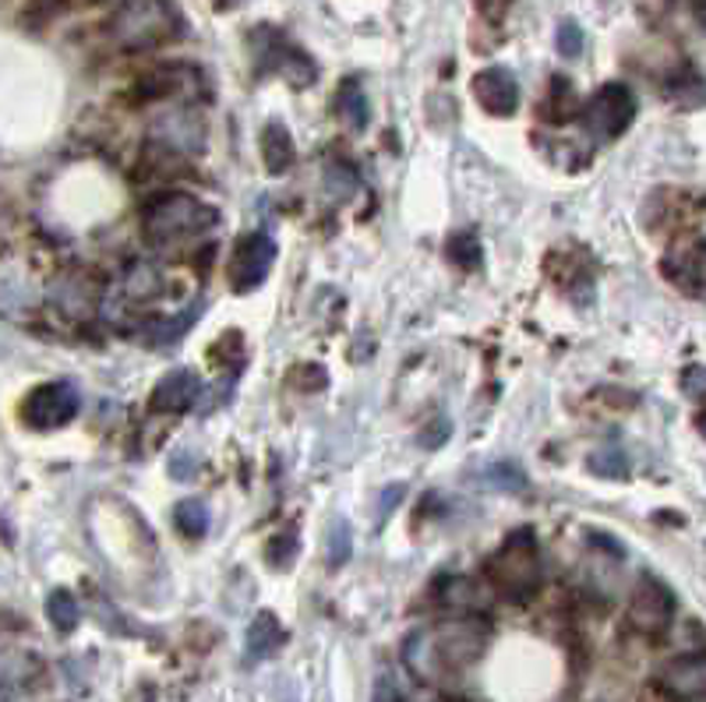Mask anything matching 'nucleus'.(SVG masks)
Listing matches in <instances>:
<instances>
[{
  "instance_id": "obj_10",
  "label": "nucleus",
  "mask_w": 706,
  "mask_h": 702,
  "mask_svg": "<svg viewBox=\"0 0 706 702\" xmlns=\"http://www.w3.org/2000/svg\"><path fill=\"white\" fill-rule=\"evenodd\" d=\"M198 392H201L198 375L180 367V371H170L156 381L153 395H148V410L153 413H184L198 403Z\"/></svg>"
},
{
  "instance_id": "obj_28",
  "label": "nucleus",
  "mask_w": 706,
  "mask_h": 702,
  "mask_svg": "<svg viewBox=\"0 0 706 702\" xmlns=\"http://www.w3.org/2000/svg\"><path fill=\"white\" fill-rule=\"evenodd\" d=\"M554 46H559L562 57H580L583 54V29L576 22H562L559 25V36H554Z\"/></svg>"
},
{
  "instance_id": "obj_22",
  "label": "nucleus",
  "mask_w": 706,
  "mask_h": 702,
  "mask_svg": "<svg viewBox=\"0 0 706 702\" xmlns=\"http://www.w3.org/2000/svg\"><path fill=\"white\" fill-rule=\"evenodd\" d=\"M357 188H361V180H357V174H353V166H346V163L326 166V194L332 198V202H350Z\"/></svg>"
},
{
  "instance_id": "obj_29",
  "label": "nucleus",
  "mask_w": 706,
  "mask_h": 702,
  "mask_svg": "<svg viewBox=\"0 0 706 702\" xmlns=\"http://www.w3.org/2000/svg\"><path fill=\"white\" fill-rule=\"evenodd\" d=\"M682 392L688 399H706V367L696 364V367H685L682 375Z\"/></svg>"
},
{
  "instance_id": "obj_21",
  "label": "nucleus",
  "mask_w": 706,
  "mask_h": 702,
  "mask_svg": "<svg viewBox=\"0 0 706 702\" xmlns=\"http://www.w3.org/2000/svg\"><path fill=\"white\" fill-rule=\"evenodd\" d=\"M353 555V533H350V523L346 520H332L329 530H326V561L332 568L346 565Z\"/></svg>"
},
{
  "instance_id": "obj_36",
  "label": "nucleus",
  "mask_w": 706,
  "mask_h": 702,
  "mask_svg": "<svg viewBox=\"0 0 706 702\" xmlns=\"http://www.w3.org/2000/svg\"><path fill=\"white\" fill-rule=\"evenodd\" d=\"M693 702H706V695H703V699H693Z\"/></svg>"
},
{
  "instance_id": "obj_16",
  "label": "nucleus",
  "mask_w": 706,
  "mask_h": 702,
  "mask_svg": "<svg viewBox=\"0 0 706 702\" xmlns=\"http://www.w3.org/2000/svg\"><path fill=\"white\" fill-rule=\"evenodd\" d=\"M576 103H580V96H576L573 81H569L565 75H554L551 86H548V99H544V116H548V121H554V124L569 121V116L576 113Z\"/></svg>"
},
{
  "instance_id": "obj_7",
  "label": "nucleus",
  "mask_w": 706,
  "mask_h": 702,
  "mask_svg": "<svg viewBox=\"0 0 706 702\" xmlns=\"http://www.w3.org/2000/svg\"><path fill=\"white\" fill-rule=\"evenodd\" d=\"M276 261V241L268 233H247L230 250V290L233 293H251L258 290L268 269Z\"/></svg>"
},
{
  "instance_id": "obj_23",
  "label": "nucleus",
  "mask_w": 706,
  "mask_h": 702,
  "mask_svg": "<svg viewBox=\"0 0 706 702\" xmlns=\"http://www.w3.org/2000/svg\"><path fill=\"white\" fill-rule=\"evenodd\" d=\"M591 470L597 477H608V480H626L629 477V459L621 453L618 445H604L591 456Z\"/></svg>"
},
{
  "instance_id": "obj_31",
  "label": "nucleus",
  "mask_w": 706,
  "mask_h": 702,
  "mask_svg": "<svg viewBox=\"0 0 706 702\" xmlns=\"http://www.w3.org/2000/svg\"><path fill=\"white\" fill-rule=\"evenodd\" d=\"M445 438H449V421H445V416H439V421H434V427L420 431V448H442Z\"/></svg>"
},
{
  "instance_id": "obj_26",
  "label": "nucleus",
  "mask_w": 706,
  "mask_h": 702,
  "mask_svg": "<svg viewBox=\"0 0 706 702\" xmlns=\"http://www.w3.org/2000/svg\"><path fill=\"white\" fill-rule=\"evenodd\" d=\"M294 558H297V533L283 530V533H276V537L265 544V561L273 565V568H290Z\"/></svg>"
},
{
  "instance_id": "obj_15",
  "label": "nucleus",
  "mask_w": 706,
  "mask_h": 702,
  "mask_svg": "<svg viewBox=\"0 0 706 702\" xmlns=\"http://www.w3.org/2000/svg\"><path fill=\"white\" fill-rule=\"evenodd\" d=\"M262 159H265V170L276 174V177L287 174L297 159V145L290 138V131L276 121L262 127Z\"/></svg>"
},
{
  "instance_id": "obj_3",
  "label": "nucleus",
  "mask_w": 706,
  "mask_h": 702,
  "mask_svg": "<svg viewBox=\"0 0 706 702\" xmlns=\"http://www.w3.org/2000/svg\"><path fill=\"white\" fill-rule=\"evenodd\" d=\"M180 32V11L170 0H128L110 19V36L124 49H148Z\"/></svg>"
},
{
  "instance_id": "obj_12",
  "label": "nucleus",
  "mask_w": 706,
  "mask_h": 702,
  "mask_svg": "<svg viewBox=\"0 0 706 702\" xmlns=\"http://www.w3.org/2000/svg\"><path fill=\"white\" fill-rule=\"evenodd\" d=\"M664 269L682 290L706 297V241L685 244L682 250H675V255L664 261Z\"/></svg>"
},
{
  "instance_id": "obj_19",
  "label": "nucleus",
  "mask_w": 706,
  "mask_h": 702,
  "mask_svg": "<svg viewBox=\"0 0 706 702\" xmlns=\"http://www.w3.org/2000/svg\"><path fill=\"white\" fill-rule=\"evenodd\" d=\"M124 290L128 297L134 300H148V297H156L163 290V272L156 269V265H145V261H134L128 276H124Z\"/></svg>"
},
{
  "instance_id": "obj_4",
  "label": "nucleus",
  "mask_w": 706,
  "mask_h": 702,
  "mask_svg": "<svg viewBox=\"0 0 706 702\" xmlns=\"http://www.w3.org/2000/svg\"><path fill=\"white\" fill-rule=\"evenodd\" d=\"M209 226H216V212L184 191L159 194L145 209V237L153 244H174L184 237H195V233Z\"/></svg>"
},
{
  "instance_id": "obj_14",
  "label": "nucleus",
  "mask_w": 706,
  "mask_h": 702,
  "mask_svg": "<svg viewBox=\"0 0 706 702\" xmlns=\"http://www.w3.org/2000/svg\"><path fill=\"white\" fill-rule=\"evenodd\" d=\"M283 643H287V632H283L279 617L273 611H262L247 628V660H268L279 654Z\"/></svg>"
},
{
  "instance_id": "obj_5",
  "label": "nucleus",
  "mask_w": 706,
  "mask_h": 702,
  "mask_svg": "<svg viewBox=\"0 0 706 702\" xmlns=\"http://www.w3.org/2000/svg\"><path fill=\"white\" fill-rule=\"evenodd\" d=\"M81 406V395L71 381H43L36 386L22 403V421L36 431H54L75 421V413Z\"/></svg>"
},
{
  "instance_id": "obj_27",
  "label": "nucleus",
  "mask_w": 706,
  "mask_h": 702,
  "mask_svg": "<svg viewBox=\"0 0 706 702\" xmlns=\"http://www.w3.org/2000/svg\"><path fill=\"white\" fill-rule=\"evenodd\" d=\"M449 258L460 265V269H481V244L474 237H452L449 241Z\"/></svg>"
},
{
  "instance_id": "obj_20",
  "label": "nucleus",
  "mask_w": 706,
  "mask_h": 702,
  "mask_svg": "<svg viewBox=\"0 0 706 702\" xmlns=\"http://www.w3.org/2000/svg\"><path fill=\"white\" fill-rule=\"evenodd\" d=\"M340 113H343V121L353 131H364L367 127V116H372V110H367V96L361 89V81H343V89H340Z\"/></svg>"
},
{
  "instance_id": "obj_13",
  "label": "nucleus",
  "mask_w": 706,
  "mask_h": 702,
  "mask_svg": "<svg viewBox=\"0 0 706 702\" xmlns=\"http://www.w3.org/2000/svg\"><path fill=\"white\" fill-rule=\"evenodd\" d=\"M156 135L170 145V148H180V153H198L201 145H206V135H201V121L191 113V110H170L166 116L156 121Z\"/></svg>"
},
{
  "instance_id": "obj_11",
  "label": "nucleus",
  "mask_w": 706,
  "mask_h": 702,
  "mask_svg": "<svg viewBox=\"0 0 706 702\" xmlns=\"http://www.w3.org/2000/svg\"><path fill=\"white\" fill-rule=\"evenodd\" d=\"M661 689L675 699H703L706 695V657H679L661 671Z\"/></svg>"
},
{
  "instance_id": "obj_17",
  "label": "nucleus",
  "mask_w": 706,
  "mask_h": 702,
  "mask_svg": "<svg viewBox=\"0 0 706 702\" xmlns=\"http://www.w3.org/2000/svg\"><path fill=\"white\" fill-rule=\"evenodd\" d=\"M209 505L201 498H184V501H177V509H174V523H177V530L184 533V537H191V541H198V537H206L209 533Z\"/></svg>"
},
{
  "instance_id": "obj_9",
  "label": "nucleus",
  "mask_w": 706,
  "mask_h": 702,
  "mask_svg": "<svg viewBox=\"0 0 706 702\" xmlns=\"http://www.w3.org/2000/svg\"><path fill=\"white\" fill-rule=\"evenodd\" d=\"M474 96L492 116H512L519 110V81L509 68H484L474 78Z\"/></svg>"
},
{
  "instance_id": "obj_32",
  "label": "nucleus",
  "mask_w": 706,
  "mask_h": 702,
  "mask_svg": "<svg viewBox=\"0 0 706 702\" xmlns=\"http://www.w3.org/2000/svg\"><path fill=\"white\" fill-rule=\"evenodd\" d=\"M402 494H407V488H402V483H389V488L382 491V498H378V520H389V512L399 505Z\"/></svg>"
},
{
  "instance_id": "obj_34",
  "label": "nucleus",
  "mask_w": 706,
  "mask_h": 702,
  "mask_svg": "<svg viewBox=\"0 0 706 702\" xmlns=\"http://www.w3.org/2000/svg\"><path fill=\"white\" fill-rule=\"evenodd\" d=\"M402 702H439V699H431V695H410V699H402Z\"/></svg>"
},
{
  "instance_id": "obj_8",
  "label": "nucleus",
  "mask_w": 706,
  "mask_h": 702,
  "mask_svg": "<svg viewBox=\"0 0 706 702\" xmlns=\"http://www.w3.org/2000/svg\"><path fill=\"white\" fill-rule=\"evenodd\" d=\"M671 617H675V597L661 579L643 576L629 597V625L643 635H661L668 632Z\"/></svg>"
},
{
  "instance_id": "obj_6",
  "label": "nucleus",
  "mask_w": 706,
  "mask_h": 702,
  "mask_svg": "<svg viewBox=\"0 0 706 702\" xmlns=\"http://www.w3.org/2000/svg\"><path fill=\"white\" fill-rule=\"evenodd\" d=\"M632 116H636V96L621 86V81H608L604 89H597L583 110L586 131L600 142L618 138L621 131L632 124Z\"/></svg>"
},
{
  "instance_id": "obj_18",
  "label": "nucleus",
  "mask_w": 706,
  "mask_h": 702,
  "mask_svg": "<svg viewBox=\"0 0 706 702\" xmlns=\"http://www.w3.org/2000/svg\"><path fill=\"white\" fill-rule=\"evenodd\" d=\"M46 617H49V625H54L57 632H75L78 622H81V608H78V600L71 590H54L46 597Z\"/></svg>"
},
{
  "instance_id": "obj_30",
  "label": "nucleus",
  "mask_w": 706,
  "mask_h": 702,
  "mask_svg": "<svg viewBox=\"0 0 706 702\" xmlns=\"http://www.w3.org/2000/svg\"><path fill=\"white\" fill-rule=\"evenodd\" d=\"M195 466H198V456L191 453V448H180V453H174V459H170V473L177 480H191L195 477Z\"/></svg>"
},
{
  "instance_id": "obj_35",
  "label": "nucleus",
  "mask_w": 706,
  "mask_h": 702,
  "mask_svg": "<svg viewBox=\"0 0 706 702\" xmlns=\"http://www.w3.org/2000/svg\"><path fill=\"white\" fill-rule=\"evenodd\" d=\"M696 427H699V434H703V438H706V410L699 413V421H696Z\"/></svg>"
},
{
  "instance_id": "obj_33",
  "label": "nucleus",
  "mask_w": 706,
  "mask_h": 702,
  "mask_svg": "<svg viewBox=\"0 0 706 702\" xmlns=\"http://www.w3.org/2000/svg\"><path fill=\"white\" fill-rule=\"evenodd\" d=\"M477 4H481L484 14H501V11L512 4V0H477Z\"/></svg>"
},
{
  "instance_id": "obj_24",
  "label": "nucleus",
  "mask_w": 706,
  "mask_h": 702,
  "mask_svg": "<svg viewBox=\"0 0 706 702\" xmlns=\"http://www.w3.org/2000/svg\"><path fill=\"white\" fill-rule=\"evenodd\" d=\"M484 483H487V488H495V491L516 494V491H527V473L519 470L516 463H498V466H492V470L484 473Z\"/></svg>"
},
{
  "instance_id": "obj_25",
  "label": "nucleus",
  "mask_w": 706,
  "mask_h": 702,
  "mask_svg": "<svg viewBox=\"0 0 706 702\" xmlns=\"http://www.w3.org/2000/svg\"><path fill=\"white\" fill-rule=\"evenodd\" d=\"M442 600L449 608H460V611H477L481 608V593L470 579H449L445 590H442Z\"/></svg>"
},
{
  "instance_id": "obj_1",
  "label": "nucleus",
  "mask_w": 706,
  "mask_h": 702,
  "mask_svg": "<svg viewBox=\"0 0 706 702\" xmlns=\"http://www.w3.org/2000/svg\"><path fill=\"white\" fill-rule=\"evenodd\" d=\"M487 646V625L474 614L452 617L434 628H417L407 646H402V660L420 681H442L452 671L474 664Z\"/></svg>"
},
{
  "instance_id": "obj_2",
  "label": "nucleus",
  "mask_w": 706,
  "mask_h": 702,
  "mask_svg": "<svg viewBox=\"0 0 706 702\" xmlns=\"http://www.w3.org/2000/svg\"><path fill=\"white\" fill-rule=\"evenodd\" d=\"M487 579L516 604H527L541 590V550H537L533 530H516L512 537H506V544L487 561Z\"/></svg>"
}]
</instances>
